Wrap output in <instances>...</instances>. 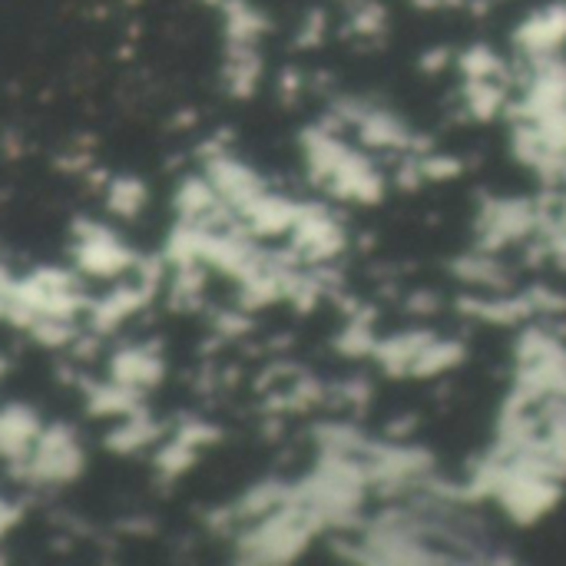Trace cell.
<instances>
[{
  "instance_id": "cell-6",
  "label": "cell",
  "mask_w": 566,
  "mask_h": 566,
  "mask_svg": "<svg viewBox=\"0 0 566 566\" xmlns=\"http://www.w3.org/2000/svg\"><path fill=\"white\" fill-rule=\"evenodd\" d=\"M461 358H464V348H461L458 342H438V338H431V342L421 348V355L415 358L411 375L431 378V375H441V371L454 368Z\"/></svg>"
},
{
  "instance_id": "cell-3",
  "label": "cell",
  "mask_w": 566,
  "mask_h": 566,
  "mask_svg": "<svg viewBox=\"0 0 566 566\" xmlns=\"http://www.w3.org/2000/svg\"><path fill=\"white\" fill-rule=\"evenodd\" d=\"M40 431H43V421L36 418L33 408H27V405H3L0 408V458L17 471L30 458Z\"/></svg>"
},
{
  "instance_id": "cell-2",
  "label": "cell",
  "mask_w": 566,
  "mask_h": 566,
  "mask_svg": "<svg viewBox=\"0 0 566 566\" xmlns=\"http://www.w3.org/2000/svg\"><path fill=\"white\" fill-rule=\"evenodd\" d=\"M73 262L86 279H103L113 282L126 272L136 269V252L106 226L99 222H80L76 226V245H73Z\"/></svg>"
},
{
  "instance_id": "cell-4",
  "label": "cell",
  "mask_w": 566,
  "mask_h": 566,
  "mask_svg": "<svg viewBox=\"0 0 566 566\" xmlns=\"http://www.w3.org/2000/svg\"><path fill=\"white\" fill-rule=\"evenodd\" d=\"M163 371L166 368H163V358L156 355V348H143V345L123 348L109 361V381L126 385V388H133L139 395L156 388L163 381Z\"/></svg>"
},
{
  "instance_id": "cell-1",
  "label": "cell",
  "mask_w": 566,
  "mask_h": 566,
  "mask_svg": "<svg viewBox=\"0 0 566 566\" xmlns=\"http://www.w3.org/2000/svg\"><path fill=\"white\" fill-rule=\"evenodd\" d=\"M83 444L70 424H50L40 431L30 458L17 468V478L36 488H60L83 474Z\"/></svg>"
},
{
  "instance_id": "cell-7",
  "label": "cell",
  "mask_w": 566,
  "mask_h": 566,
  "mask_svg": "<svg viewBox=\"0 0 566 566\" xmlns=\"http://www.w3.org/2000/svg\"><path fill=\"white\" fill-rule=\"evenodd\" d=\"M3 368H7V361H3V358H0V375H3Z\"/></svg>"
},
{
  "instance_id": "cell-5",
  "label": "cell",
  "mask_w": 566,
  "mask_h": 566,
  "mask_svg": "<svg viewBox=\"0 0 566 566\" xmlns=\"http://www.w3.org/2000/svg\"><path fill=\"white\" fill-rule=\"evenodd\" d=\"M146 202H149V189H146L143 179H136V176H116V179L106 182V206H109V212L126 216V219H136L146 209Z\"/></svg>"
}]
</instances>
